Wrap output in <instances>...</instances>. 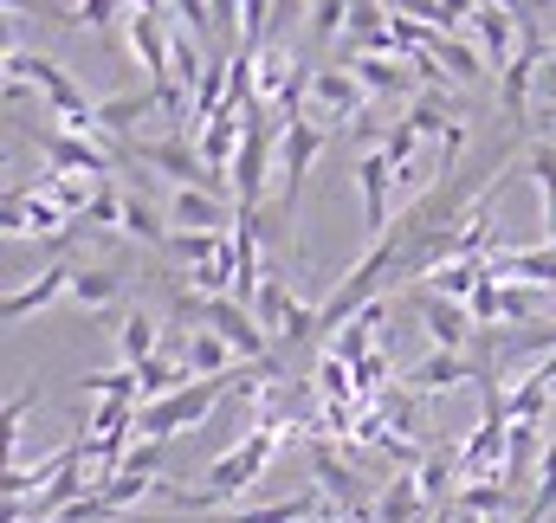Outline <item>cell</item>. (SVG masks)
I'll use <instances>...</instances> for the list:
<instances>
[{
  "label": "cell",
  "mask_w": 556,
  "mask_h": 523,
  "mask_svg": "<svg viewBox=\"0 0 556 523\" xmlns=\"http://www.w3.org/2000/svg\"><path fill=\"white\" fill-rule=\"evenodd\" d=\"M324 142H330V124H317V117H298V124L278 130V201H273V214H266L273 233L291 227V214H298V188H304L311 162L324 155Z\"/></svg>",
  "instance_id": "cell-1"
},
{
  "label": "cell",
  "mask_w": 556,
  "mask_h": 523,
  "mask_svg": "<svg viewBox=\"0 0 556 523\" xmlns=\"http://www.w3.org/2000/svg\"><path fill=\"white\" fill-rule=\"evenodd\" d=\"M227 388H240V369H233V375H220V382H188V388L162 394V400H142V407H137V439H162V446H168L175 433L201 426Z\"/></svg>",
  "instance_id": "cell-2"
},
{
  "label": "cell",
  "mask_w": 556,
  "mask_h": 523,
  "mask_svg": "<svg viewBox=\"0 0 556 523\" xmlns=\"http://www.w3.org/2000/svg\"><path fill=\"white\" fill-rule=\"evenodd\" d=\"M285 439H298V433H278V426H247V433H240V446H233V452H220V459L207 465V479H201V485H214V492H227V498L253 492V485L266 479V465L278 459V446H285Z\"/></svg>",
  "instance_id": "cell-3"
},
{
  "label": "cell",
  "mask_w": 556,
  "mask_h": 523,
  "mask_svg": "<svg viewBox=\"0 0 556 523\" xmlns=\"http://www.w3.org/2000/svg\"><path fill=\"white\" fill-rule=\"evenodd\" d=\"M0 227H7V240H72V233H78V220H72L59 201H46L39 188H7Z\"/></svg>",
  "instance_id": "cell-4"
},
{
  "label": "cell",
  "mask_w": 556,
  "mask_h": 523,
  "mask_svg": "<svg viewBox=\"0 0 556 523\" xmlns=\"http://www.w3.org/2000/svg\"><path fill=\"white\" fill-rule=\"evenodd\" d=\"M356 194H363V227L369 240H389L395 233V162L382 149L356 155Z\"/></svg>",
  "instance_id": "cell-5"
},
{
  "label": "cell",
  "mask_w": 556,
  "mask_h": 523,
  "mask_svg": "<svg viewBox=\"0 0 556 523\" xmlns=\"http://www.w3.org/2000/svg\"><path fill=\"white\" fill-rule=\"evenodd\" d=\"M233 220H240L233 194H214V188H175L168 194V227L175 233H233Z\"/></svg>",
  "instance_id": "cell-6"
},
{
  "label": "cell",
  "mask_w": 556,
  "mask_h": 523,
  "mask_svg": "<svg viewBox=\"0 0 556 523\" xmlns=\"http://www.w3.org/2000/svg\"><path fill=\"white\" fill-rule=\"evenodd\" d=\"M311 111H317V124H350V117H363L369 111V91H363V78L350 72V65H317V78H311Z\"/></svg>",
  "instance_id": "cell-7"
},
{
  "label": "cell",
  "mask_w": 556,
  "mask_h": 523,
  "mask_svg": "<svg viewBox=\"0 0 556 523\" xmlns=\"http://www.w3.org/2000/svg\"><path fill=\"white\" fill-rule=\"evenodd\" d=\"M415 310H420V323H427V343H433V349L466 356V349L479 343V323H472V310H466V304L433 297V291H415Z\"/></svg>",
  "instance_id": "cell-8"
},
{
  "label": "cell",
  "mask_w": 556,
  "mask_h": 523,
  "mask_svg": "<svg viewBox=\"0 0 556 523\" xmlns=\"http://www.w3.org/2000/svg\"><path fill=\"white\" fill-rule=\"evenodd\" d=\"M39 155L65 175H91V181H111V149L98 136H65V130H39Z\"/></svg>",
  "instance_id": "cell-9"
},
{
  "label": "cell",
  "mask_w": 556,
  "mask_h": 523,
  "mask_svg": "<svg viewBox=\"0 0 556 523\" xmlns=\"http://www.w3.org/2000/svg\"><path fill=\"white\" fill-rule=\"evenodd\" d=\"M492 278H505V284H538V291H556V246H498L492 253Z\"/></svg>",
  "instance_id": "cell-10"
},
{
  "label": "cell",
  "mask_w": 556,
  "mask_h": 523,
  "mask_svg": "<svg viewBox=\"0 0 556 523\" xmlns=\"http://www.w3.org/2000/svg\"><path fill=\"white\" fill-rule=\"evenodd\" d=\"M304 452H311L317 485H324L350 518H356V511H369V505H363V479H356V465H343V459H337V439H304Z\"/></svg>",
  "instance_id": "cell-11"
},
{
  "label": "cell",
  "mask_w": 556,
  "mask_h": 523,
  "mask_svg": "<svg viewBox=\"0 0 556 523\" xmlns=\"http://www.w3.org/2000/svg\"><path fill=\"white\" fill-rule=\"evenodd\" d=\"M72 278H78V265H46L33 284H20V291H7V323H26V317H39V310H52L59 297H72Z\"/></svg>",
  "instance_id": "cell-12"
},
{
  "label": "cell",
  "mask_w": 556,
  "mask_h": 523,
  "mask_svg": "<svg viewBox=\"0 0 556 523\" xmlns=\"http://www.w3.org/2000/svg\"><path fill=\"white\" fill-rule=\"evenodd\" d=\"M350 72L363 78V91L369 98H408L420 78H415V65L408 59H389V52H356L350 59Z\"/></svg>",
  "instance_id": "cell-13"
},
{
  "label": "cell",
  "mask_w": 556,
  "mask_h": 523,
  "mask_svg": "<svg viewBox=\"0 0 556 523\" xmlns=\"http://www.w3.org/2000/svg\"><path fill=\"white\" fill-rule=\"evenodd\" d=\"M440 511L427 505V492H420L415 472H395L382 492H376V523H433Z\"/></svg>",
  "instance_id": "cell-14"
},
{
  "label": "cell",
  "mask_w": 556,
  "mask_h": 523,
  "mask_svg": "<svg viewBox=\"0 0 556 523\" xmlns=\"http://www.w3.org/2000/svg\"><path fill=\"white\" fill-rule=\"evenodd\" d=\"M181 362H188V375H194V382H220V375H233V369H240V356H233V343H227L220 330H188Z\"/></svg>",
  "instance_id": "cell-15"
},
{
  "label": "cell",
  "mask_w": 556,
  "mask_h": 523,
  "mask_svg": "<svg viewBox=\"0 0 556 523\" xmlns=\"http://www.w3.org/2000/svg\"><path fill=\"white\" fill-rule=\"evenodd\" d=\"M485 271H492L485 259H453V265H440V271H427V278H420V291L453 297V304H472V291L485 284Z\"/></svg>",
  "instance_id": "cell-16"
},
{
  "label": "cell",
  "mask_w": 556,
  "mask_h": 523,
  "mask_svg": "<svg viewBox=\"0 0 556 523\" xmlns=\"http://www.w3.org/2000/svg\"><path fill=\"white\" fill-rule=\"evenodd\" d=\"M117 297H124V271L117 265H78V278H72V304L78 310H104Z\"/></svg>",
  "instance_id": "cell-17"
},
{
  "label": "cell",
  "mask_w": 556,
  "mask_h": 523,
  "mask_svg": "<svg viewBox=\"0 0 556 523\" xmlns=\"http://www.w3.org/2000/svg\"><path fill=\"white\" fill-rule=\"evenodd\" d=\"M117 356H124L130 369H142L149 356H162V323H155L149 310H130V317L117 323Z\"/></svg>",
  "instance_id": "cell-18"
},
{
  "label": "cell",
  "mask_w": 556,
  "mask_h": 523,
  "mask_svg": "<svg viewBox=\"0 0 556 523\" xmlns=\"http://www.w3.org/2000/svg\"><path fill=\"white\" fill-rule=\"evenodd\" d=\"M453 505H466V511H479V518L505 523L511 511H518V492H511V479H479V485H459Z\"/></svg>",
  "instance_id": "cell-19"
},
{
  "label": "cell",
  "mask_w": 556,
  "mask_h": 523,
  "mask_svg": "<svg viewBox=\"0 0 556 523\" xmlns=\"http://www.w3.org/2000/svg\"><path fill=\"white\" fill-rule=\"evenodd\" d=\"M525 175L544 194V240H556V142H525Z\"/></svg>",
  "instance_id": "cell-20"
},
{
  "label": "cell",
  "mask_w": 556,
  "mask_h": 523,
  "mask_svg": "<svg viewBox=\"0 0 556 523\" xmlns=\"http://www.w3.org/2000/svg\"><path fill=\"white\" fill-rule=\"evenodd\" d=\"M291 310H298L291 284H285L273 265H266V284H260V297H253V317L266 323V336H273V343H278V330H285V317H291Z\"/></svg>",
  "instance_id": "cell-21"
},
{
  "label": "cell",
  "mask_w": 556,
  "mask_h": 523,
  "mask_svg": "<svg viewBox=\"0 0 556 523\" xmlns=\"http://www.w3.org/2000/svg\"><path fill=\"white\" fill-rule=\"evenodd\" d=\"M124 233H130V240H142V246H162V253H168V240H175V227H168V220H162L142 194H124Z\"/></svg>",
  "instance_id": "cell-22"
},
{
  "label": "cell",
  "mask_w": 556,
  "mask_h": 523,
  "mask_svg": "<svg viewBox=\"0 0 556 523\" xmlns=\"http://www.w3.org/2000/svg\"><path fill=\"white\" fill-rule=\"evenodd\" d=\"M408 124H415L420 136H453V124H459V111L446 104V91H415V104H408Z\"/></svg>",
  "instance_id": "cell-23"
},
{
  "label": "cell",
  "mask_w": 556,
  "mask_h": 523,
  "mask_svg": "<svg viewBox=\"0 0 556 523\" xmlns=\"http://www.w3.org/2000/svg\"><path fill=\"white\" fill-rule=\"evenodd\" d=\"M531 465H544V433H538V420H511V459H505V479L518 485Z\"/></svg>",
  "instance_id": "cell-24"
},
{
  "label": "cell",
  "mask_w": 556,
  "mask_h": 523,
  "mask_svg": "<svg viewBox=\"0 0 556 523\" xmlns=\"http://www.w3.org/2000/svg\"><path fill=\"white\" fill-rule=\"evenodd\" d=\"M556 511V439L544 446V465H538V492H531V505L518 511V523H551Z\"/></svg>",
  "instance_id": "cell-25"
},
{
  "label": "cell",
  "mask_w": 556,
  "mask_h": 523,
  "mask_svg": "<svg viewBox=\"0 0 556 523\" xmlns=\"http://www.w3.org/2000/svg\"><path fill=\"white\" fill-rule=\"evenodd\" d=\"M168 253L188 265V271H201V265H214L220 253H227V233H175Z\"/></svg>",
  "instance_id": "cell-26"
},
{
  "label": "cell",
  "mask_w": 556,
  "mask_h": 523,
  "mask_svg": "<svg viewBox=\"0 0 556 523\" xmlns=\"http://www.w3.org/2000/svg\"><path fill=\"white\" fill-rule=\"evenodd\" d=\"M317 394H324V400H356V369H350L337 349L317 356Z\"/></svg>",
  "instance_id": "cell-27"
},
{
  "label": "cell",
  "mask_w": 556,
  "mask_h": 523,
  "mask_svg": "<svg viewBox=\"0 0 556 523\" xmlns=\"http://www.w3.org/2000/svg\"><path fill=\"white\" fill-rule=\"evenodd\" d=\"M350 26V0H311V39L317 46H337Z\"/></svg>",
  "instance_id": "cell-28"
},
{
  "label": "cell",
  "mask_w": 556,
  "mask_h": 523,
  "mask_svg": "<svg viewBox=\"0 0 556 523\" xmlns=\"http://www.w3.org/2000/svg\"><path fill=\"white\" fill-rule=\"evenodd\" d=\"M420 142H427V136H420L415 124H408V117H402V124H389V130H382V142H376V149H382V155H389V162H395V168H408V162H415V155H427V149H420Z\"/></svg>",
  "instance_id": "cell-29"
},
{
  "label": "cell",
  "mask_w": 556,
  "mask_h": 523,
  "mask_svg": "<svg viewBox=\"0 0 556 523\" xmlns=\"http://www.w3.org/2000/svg\"><path fill=\"white\" fill-rule=\"evenodd\" d=\"M65 20H72V26H91V33H111V26L124 20V0H72Z\"/></svg>",
  "instance_id": "cell-30"
},
{
  "label": "cell",
  "mask_w": 556,
  "mask_h": 523,
  "mask_svg": "<svg viewBox=\"0 0 556 523\" xmlns=\"http://www.w3.org/2000/svg\"><path fill=\"white\" fill-rule=\"evenodd\" d=\"M175 13L194 26V39H207V33H214V0H175Z\"/></svg>",
  "instance_id": "cell-31"
},
{
  "label": "cell",
  "mask_w": 556,
  "mask_h": 523,
  "mask_svg": "<svg viewBox=\"0 0 556 523\" xmlns=\"http://www.w3.org/2000/svg\"><path fill=\"white\" fill-rule=\"evenodd\" d=\"M111 523H124V518H111Z\"/></svg>",
  "instance_id": "cell-32"
}]
</instances>
